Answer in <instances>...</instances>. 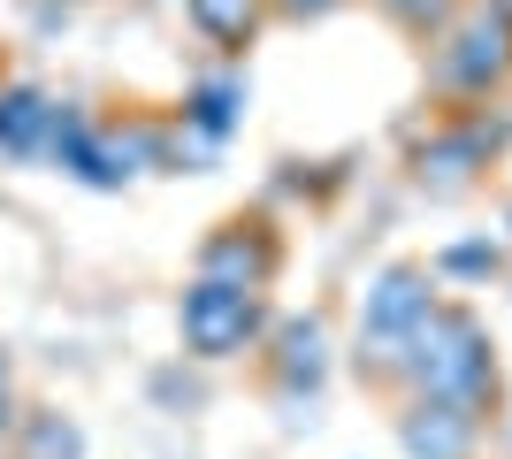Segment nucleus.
Returning a JSON list of instances; mask_svg holds the SVG:
<instances>
[{
  "label": "nucleus",
  "instance_id": "6e6552de",
  "mask_svg": "<svg viewBox=\"0 0 512 459\" xmlns=\"http://www.w3.org/2000/svg\"><path fill=\"white\" fill-rule=\"evenodd\" d=\"M321 375H329V329H321L314 314L283 322V329H276V383H283V398H299V391L314 398Z\"/></svg>",
  "mask_w": 512,
  "mask_h": 459
},
{
  "label": "nucleus",
  "instance_id": "9b49d317",
  "mask_svg": "<svg viewBox=\"0 0 512 459\" xmlns=\"http://www.w3.org/2000/svg\"><path fill=\"white\" fill-rule=\"evenodd\" d=\"M490 146H497V131H451V138H428L421 146V176H436V184H459L467 169H482L490 161Z\"/></svg>",
  "mask_w": 512,
  "mask_h": 459
},
{
  "label": "nucleus",
  "instance_id": "4468645a",
  "mask_svg": "<svg viewBox=\"0 0 512 459\" xmlns=\"http://www.w3.org/2000/svg\"><path fill=\"white\" fill-rule=\"evenodd\" d=\"M436 268L444 276H497V245H451Z\"/></svg>",
  "mask_w": 512,
  "mask_h": 459
},
{
  "label": "nucleus",
  "instance_id": "20e7f679",
  "mask_svg": "<svg viewBox=\"0 0 512 459\" xmlns=\"http://www.w3.org/2000/svg\"><path fill=\"white\" fill-rule=\"evenodd\" d=\"M428 306H436V291H428V268H390L383 284L367 291V306H360V368L398 375V352H406L413 322H421Z\"/></svg>",
  "mask_w": 512,
  "mask_h": 459
},
{
  "label": "nucleus",
  "instance_id": "dca6fc26",
  "mask_svg": "<svg viewBox=\"0 0 512 459\" xmlns=\"http://www.w3.org/2000/svg\"><path fill=\"white\" fill-rule=\"evenodd\" d=\"M268 8H276V16H291V23H314V16H329L337 0H268Z\"/></svg>",
  "mask_w": 512,
  "mask_h": 459
},
{
  "label": "nucleus",
  "instance_id": "423d86ee",
  "mask_svg": "<svg viewBox=\"0 0 512 459\" xmlns=\"http://www.w3.org/2000/svg\"><path fill=\"white\" fill-rule=\"evenodd\" d=\"M474 429H482V414L451 406V398H421V406L398 421V444H406V459H467Z\"/></svg>",
  "mask_w": 512,
  "mask_h": 459
},
{
  "label": "nucleus",
  "instance_id": "1a4fd4ad",
  "mask_svg": "<svg viewBox=\"0 0 512 459\" xmlns=\"http://www.w3.org/2000/svg\"><path fill=\"white\" fill-rule=\"evenodd\" d=\"M46 123H54V92L39 85H0V153L8 161H39L46 153Z\"/></svg>",
  "mask_w": 512,
  "mask_h": 459
},
{
  "label": "nucleus",
  "instance_id": "39448f33",
  "mask_svg": "<svg viewBox=\"0 0 512 459\" xmlns=\"http://www.w3.org/2000/svg\"><path fill=\"white\" fill-rule=\"evenodd\" d=\"M283 245L260 230V222H222L207 245H199V276L207 284H230V291H268V276H276Z\"/></svg>",
  "mask_w": 512,
  "mask_h": 459
},
{
  "label": "nucleus",
  "instance_id": "f257e3e1",
  "mask_svg": "<svg viewBox=\"0 0 512 459\" xmlns=\"http://www.w3.org/2000/svg\"><path fill=\"white\" fill-rule=\"evenodd\" d=\"M398 375H406L421 398H451V406H467L482 414L497 391V368H490V337L474 314L459 306H428L421 322H413L406 352H398Z\"/></svg>",
  "mask_w": 512,
  "mask_h": 459
},
{
  "label": "nucleus",
  "instance_id": "f03ea898",
  "mask_svg": "<svg viewBox=\"0 0 512 459\" xmlns=\"http://www.w3.org/2000/svg\"><path fill=\"white\" fill-rule=\"evenodd\" d=\"M512 77V0H474L436 39V85L444 92H490Z\"/></svg>",
  "mask_w": 512,
  "mask_h": 459
},
{
  "label": "nucleus",
  "instance_id": "0eeeda50",
  "mask_svg": "<svg viewBox=\"0 0 512 459\" xmlns=\"http://www.w3.org/2000/svg\"><path fill=\"white\" fill-rule=\"evenodd\" d=\"M237 123H245V85H237V77H199V85L184 92V115H176V131L192 138L199 153H214Z\"/></svg>",
  "mask_w": 512,
  "mask_h": 459
},
{
  "label": "nucleus",
  "instance_id": "7ed1b4c3",
  "mask_svg": "<svg viewBox=\"0 0 512 459\" xmlns=\"http://www.w3.org/2000/svg\"><path fill=\"white\" fill-rule=\"evenodd\" d=\"M176 329H184V352H192V360H237V352H253L268 314H260V291H230V284L192 276L184 299H176Z\"/></svg>",
  "mask_w": 512,
  "mask_h": 459
},
{
  "label": "nucleus",
  "instance_id": "ddd939ff",
  "mask_svg": "<svg viewBox=\"0 0 512 459\" xmlns=\"http://www.w3.org/2000/svg\"><path fill=\"white\" fill-rule=\"evenodd\" d=\"M383 16L406 23V31H421V39H436V31L451 23V0H383Z\"/></svg>",
  "mask_w": 512,
  "mask_h": 459
},
{
  "label": "nucleus",
  "instance_id": "f8f14e48",
  "mask_svg": "<svg viewBox=\"0 0 512 459\" xmlns=\"http://www.w3.org/2000/svg\"><path fill=\"white\" fill-rule=\"evenodd\" d=\"M23 459H85V429L69 414H31L23 421Z\"/></svg>",
  "mask_w": 512,
  "mask_h": 459
},
{
  "label": "nucleus",
  "instance_id": "9d476101",
  "mask_svg": "<svg viewBox=\"0 0 512 459\" xmlns=\"http://www.w3.org/2000/svg\"><path fill=\"white\" fill-rule=\"evenodd\" d=\"M184 16H192L199 39H214L222 54H237V46H253L260 16H268V0H184Z\"/></svg>",
  "mask_w": 512,
  "mask_h": 459
},
{
  "label": "nucleus",
  "instance_id": "2eb2a0df",
  "mask_svg": "<svg viewBox=\"0 0 512 459\" xmlns=\"http://www.w3.org/2000/svg\"><path fill=\"white\" fill-rule=\"evenodd\" d=\"M0 437H16V375H8V352H0Z\"/></svg>",
  "mask_w": 512,
  "mask_h": 459
}]
</instances>
